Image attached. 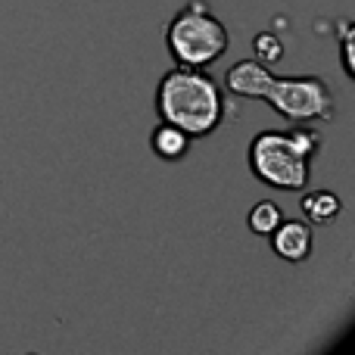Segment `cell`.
Masks as SVG:
<instances>
[{
  "label": "cell",
  "instance_id": "6da1fadb",
  "mask_svg": "<svg viewBox=\"0 0 355 355\" xmlns=\"http://www.w3.org/2000/svg\"><path fill=\"white\" fill-rule=\"evenodd\" d=\"M156 116L190 137H209L227 116V97L209 72L193 66H175L156 85Z\"/></svg>",
  "mask_w": 355,
  "mask_h": 355
},
{
  "label": "cell",
  "instance_id": "7a4b0ae2",
  "mask_svg": "<svg viewBox=\"0 0 355 355\" xmlns=\"http://www.w3.org/2000/svg\"><path fill=\"white\" fill-rule=\"evenodd\" d=\"M321 150L315 128H265L250 141V172L275 190H306L309 162Z\"/></svg>",
  "mask_w": 355,
  "mask_h": 355
},
{
  "label": "cell",
  "instance_id": "3957f363",
  "mask_svg": "<svg viewBox=\"0 0 355 355\" xmlns=\"http://www.w3.org/2000/svg\"><path fill=\"white\" fill-rule=\"evenodd\" d=\"M231 35L206 0H187L166 25V47L178 66L206 69L225 56Z\"/></svg>",
  "mask_w": 355,
  "mask_h": 355
},
{
  "label": "cell",
  "instance_id": "277c9868",
  "mask_svg": "<svg viewBox=\"0 0 355 355\" xmlns=\"http://www.w3.org/2000/svg\"><path fill=\"white\" fill-rule=\"evenodd\" d=\"M262 100L287 122H327L334 119V94L324 78L318 75H290L277 78L271 75Z\"/></svg>",
  "mask_w": 355,
  "mask_h": 355
},
{
  "label": "cell",
  "instance_id": "5b68a950",
  "mask_svg": "<svg viewBox=\"0 0 355 355\" xmlns=\"http://www.w3.org/2000/svg\"><path fill=\"white\" fill-rule=\"evenodd\" d=\"M268 81H271V69L265 62H259L256 56L234 62L225 72V87L234 97H243V100H262Z\"/></svg>",
  "mask_w": 355,
  "mask_h": 355
},
{
  "label": "cell",
  "instance_id": "8992f818",
  "mask_svg": "<svg viewBox=\"0 0 355 355\" xmlns=\"http://www.w3.org/2000/svg\"><path fill=\"white\" fill-rule=\"evenodd\" d=\"M268 237H271V250L284 262H306L309 252H312V227H309V221L284 218Z\"/></svg>",
  "mask_w": 355,
  "mask_h": 355
},
{
  "label": "cell",
  "instance_id": "52a82bcc",
  "mask_svg": "<svg viewBox=\"0 0 355 355\" xmlns=\"http://www.w3.org/2000/svg\"><path fill=\"white\" fill-rule=\"evenodd\" d=\"M300 209L309 225H331L343 212V200L337 193H331V190H309L300 200Z\"/></svg>",
  "mask_w": 355,
  "mask_h": 355
},
{
  "label": "cell",
  "instance_id": "ba28073f",
  "mask_svg": "<svg viewBox=\"0 0 355 355\" xmlns=\"http://www.w3.org/2000/svg\"><path fill=\"white\" fill-rule=\"evenodd\" d=\"M190 141H193V137L184 135L181 128H175V125H168V122H159L153 128V135H150V147H153V153L166 162L184 159L187 150H190Z\"/></svg>",
  "mask_w": 355,
  "mask_h": 355
},
{
  "label": "cell",
  "instance_id": "9c48e42d",
  "mask_svg": "<svg viewBox=\"0 0 355 355\" xmlns=\"http://www.w3.org/2000/svg\"><path fill=\"white\" fill-rule=\"evenodd\" d=\"M281 221H284L281 206H277V202H271V200L256 202V206L250 209V215H246V225H250V231L259 234V237H268V234L275 231Z\"/></svg>",
  "mask_w": 355,
  "mask_h": 355
},
{
  "label": "cell",
  "instance_id": "30bf717a",
  "mask_svg": "<svg viewBox=\"0 0 355 355\" xmlns=\"http://www.w3.org/2000/svg\"><path fill=\"white\" fill-rule=\"evenodd\" d=\"M252 53H256L259 62L268 66V62L284 60V44H281V37H277L275 31H262V35L252 37Z\"/></svg>",
  "mask_w": 355,
  "mask_h": 355
},
{
  "label": "cell",
  "instance_id": "8fae6325",
  "mask_svg": "<svg viewBox=\"0 0 355 355\" xmlns=\"http://www.w3.org/2000/svg\"><path fill=\"white\" fill-rule=\"evenodd\" d=\"M340 47H343V72L352 78L355 69H352V22L349 19L340 22Z\"/></svg>",
  "mask_w": 355,
  "mask_h": 355
}]
</instances>
